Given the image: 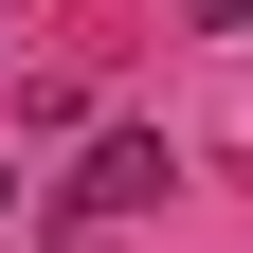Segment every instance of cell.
<instances>
[{"label": "cell", "instance_id": "obj_1", "mask_svg": "<svg viewBox=\"0 0 253 253\" xmlns=\"http://www.w3.org/2000/svg\"><path fill=\"white\" fill-rule=\"evenodd\" d=\"M163 181H181V163H163V145H145V126H90V163L54 181V199H73V217H145V199H163Z\"/></svg>", "mask_w": 253, "mask_h": 253}]
</instances>
